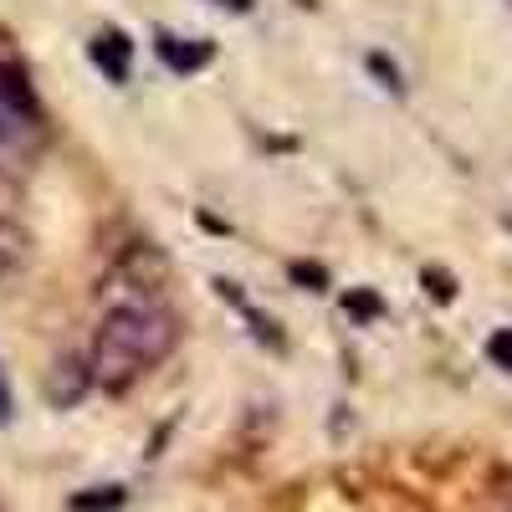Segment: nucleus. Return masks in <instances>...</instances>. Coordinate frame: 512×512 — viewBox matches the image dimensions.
Returning <instances> with one entry per match:
<instances>
[{
	"instance_id": "1",
	"label": "nucleus",
	"mask_w": 512,
	"mask_h": 512,
	"mask_svg": "<svg viewBox=\"0 0 512 512\" xmlns=\"http://www.w3.org/2000/svg\"><path fill=\"white\" fill-rule=\"evenodd\" d=\"M169 344H175V323H169V313L149 308V303H128V308H113L93 338V384H103L108 395H123L128 384H134L139 374H149Z\"/></svg>"
},
{
	"instance_id": "2",
	"label": "nucleus",
	"mask_w": 512,
	"mask_h": 512,
	"mask_svg": "<svg viewBox=\"0 0 512 512\" xmlns=\"http://www.w3.org/2000/svg\"><path fill=\"white\" fill-rule=\"evenodd\" d=\"M41 144H47V128H41V108L26 88V77L0 67V185L26 180Z\"/></svg>"
},
{
	"instance_id": "3",
	"label": "nucleus",
	"mask_w": 512,
	"mask_h": 512,
	"mask_svg": "<svg viewBox=\"0 0 512 512\" xmlns=\"http://www.w3.org/2000/svg\"><path fill=\"white\" fill-rule=\"evenodd\" d=\"M88 57H93V67H98L108 82H128V67H134V47H128V36L98 31V36L88 41Z\"/></svg>"
},
{
	"instance_id": "4",
	"label": "nucleus",
	"mask_w": 512,
	"mask_h": 512,
	"mask_svg": "<svg viewBox=\"0 0 512 512\" xmlns=\"http://www.w3.org/2000/svg\"><path fill=\"white\" fill-rule=\"evenodd\" d=\"M210 57H216V47L210 41H185V36H159V62L169 67V72H180V77H190V72H200Z\"/></svg>"
},
{
	"instance_id": "5",
	"label": "nucleus",
	"mask_w": 512,
	"mask_h": 512,
	"mask_svg": "<svg viewBox=\"0 0 512 512\" xmlns=\"http://www.w3.org/2000/svg\"><path fill=\"white\" fill-rule=\"evenodd\" d=\"M88 384H93V369L82 364V359H62L57 369H52V379H47V400L52 405H77L82 395H88Z\"/></svg>"
},
{
	"instance_id": "6",
	"label": "nucleus",
	"mask_w": 512,
	"mask_h": 512,
	"mask_svg": "<svg viewBox=\"0 0 512 512\" xmlns=\"http://www.w3.org/2000/svg\"><path fill=\"white\" fill-rule=\"evenodd\" d=\"M26 256H31V246H26V231L0 221V277H16V272L26 267Z\"/></svg>"
},
{
	"instance_id": "7",
	"label": "nucleus",
	"mask_w": 512,
	"mask_h": 512,
	"mask_svg": "<svg viewBox=\"0 0 512 512\" xmlns=\"http://www.w3.org/2000/svg\"><path fill=\"white\" fill-rule=\"evenodd\" d=\"M216 287H221V292H226V297H231V303H236V308H241V313H246V323H251V328H256V333H262V344H267V349H282V333H277V323H272V318H267V313H256V308H251V303H246V297H241V292H236V282H216Z\"/></svg>"
},
{
	"instance_id": "8",
	"label": "nucleus",
	"mask_w": 512,
	"mask_h": 512,
	"mask_svg": "<svg viewBox=\"0 0 512 512\" xmlns=\"http://www.w3.org/2000/svg\"><path fill=\"white\" fill-rule=\"evenodd\" d=\"M123 487H98V492H82V497H72V512H118L123 507Z\"/></svg>"
},
{
	"instance_id": "9",
	"label": "nucleus",
	"mask_w": 512,
	"mask_h": 512,
	"mask_svg": "<svg viewBox=\"0 0 512 512\" xmlns=\"http://www.w3.org/2000/svg\"><path fill=\"white\" fill-rule=\"evenodd\" d=\"M344 308H349V318H359V323H369V318H379V313H384V303H379L374 292H364V287L344 297Z\"/></svg>"
},
{
	"instance_id": "10",
	"label": "nucleus",
	"mask_w": 512,
	"mask_h": 512,
	"mask_svg": "<svg viewBox=\"0 0 512 512\" xmlns=\"http://www.w3.org/2000/svg\"><path fill=\"white\" fill-rule=\"evenodd\" d=\"M487 359H492L497 369L512 374V328H497V333L487 338Z\"/></svg>"
},
{
	"instance_id": "11",
	"label": "nucleus",
	"mask_w": 512,
	"mask_h": 512,
	"mask_svg": "<svg viewBox=\"0 0 512 512\" xmlns=\"http://www.w3.org/2000/svg\"><path fill=\"white\" fill-rule=\"evenodd\" d=\"M425 292H431L436 297V303H451V297H456V282H451V272H441V267H425Z\"/></svg>"
},
{
	"instance_id": "12",
	"label": "nucleus",
	"mask_w": 512,
	"mask_h": 512,
	"mask_svg": "<svg viewBox=\"0 0 512 512\" xmlns=\"http://www.w3.org/2000/svg\"><path fill=\"white\" fill-rule=\"evenodd\" d=\"M292 277H297V282H308L313 292H323V287H328V272H323V267H313V262H292Z\"/></svg>"
},
{
	"instance_id": "13",
	"label": "nucleus",
	"mask_w": 512,
	"mask_h": 512,
	"mask_svg": "<svg viewBox=\"0 0 512 512\" xmlns=\"http://www.w3.org/2000/svg\"><path fill=\"white\" fill-rule=\"evenodd\" d=\"M11 410H16V400H11V379H6V364H0V425L11 420Z\"/></svg>"
},
{
	"instance_id": "14",
	"label": "nucleus",
	"mask_w": 512,
	"mask_h": 512,
	"mask_svg": "<svg viewBox=\"0 0 512 512\" xmlns=\"http://www.w3.org/2000/svg\"><path fill=\"white\" fill-rule=\"evenodd\" d=\"M369 67H374V72L384 77V88H390V93H400V72H395L390 62H384V57H369Z\"/></svg>"
},
{
	"instance_id": "15",
	"label": "nucleus",
	"mask_w": 512,
	"mask_h": 512,
	"mask_svg": "<svg viewBox=\"0 0 512 512\" xmlns=\"http://www.w3.org/2000/svg\"><path fill=\"white\" fill-rule=\"evenodd\" d=\"M226 6H231V11H246V6H251V0H226Z\"/></svg>"
}]
</instances>
